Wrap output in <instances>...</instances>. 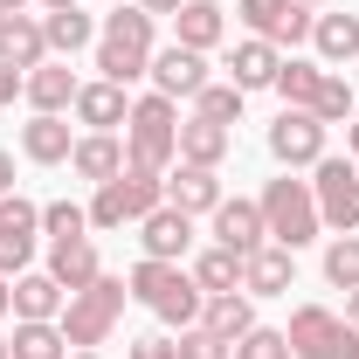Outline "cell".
<instances>
[{
  "label": "cell",
  "instance_id": "obj_1",
  "mask_svg": "<svg viewBox=\"0 0 359 359\" xmlns=\"http://www.w3.org/2000/svg\"><path fill=\"white\" fill-rule=\"evenodd\" d=\"M125 290H132L159 325H180V332H187V325H201V304H208V290H201L180 263H152V256L125 276Z\"/></svg>",
  "mask_w": 359,
  "mask_h": 359
},
{
  "label": "cell",
  "instance_id": "obj_2",
  "mask_svg": "<svg viewBox=\"0 0 359 359\" xmlns=\"http://www.w3.org/2000/svg\"><path fill=\"white\" fill-rule=\"evenodd\" d=\"M152 69V14L145 7H118L97 28V76L104 83H138Z\"/></svg>",
  "mask_w": 359,
  "mask_h": 359
},
{
  "label": "cell",
  "instance_id": "obj_3",
  "mask_svg": "<svg viewBox=\"0 0 359 359\" xmlns=\"http://www.w3.org/2000/svg\"><path fill=\"white\" fill-rule=\"evenodd\" d=\"M180 159V111L173 97H138L132 118H125V166H138V173H166Z\"/></svg>",
  "mask_w": 359,
  "mask_h": 359
},
{
  "label": "cell",
  "instance_id": "obj_4",
  "mask_svg": "<svg viewBox=\"0 0 359 359\" xmlns=\"http://www.w3.org/2000/svg\"><path fill=\"white\" fill-rule=\"evenodd\" d=\"M256 208H263V228H269V242H283V249H290V256H297V249H311L318 242V194H311V180H269L263 194H256Z\"/></svg>",
  "mask_w": 359,
  "mask_h": 359
},
{
  "label": "cell",
  "instance_id": "obj_5",
  "mask_svg": "<svg viewBox=\"0 0 359 359\" xmlns=\"http://www.w3.org/2000/svg\"><path fill=\"white\" fill-rule=\"evenodd\" d=\"M125 297H132V290H125V276H97L90 290H76V297L62 304V318H55V325H62V339H69L76 353H97V346L118 332Z\"/></svg>",
  "mask_w": 359,
  "mask_h": 359
},
{
  "label": "cell",
  "instance_id": "obj_6",
  "mask_svg": "<svg viewBox=\"0 0 359 359\" xmlns=\"http://www.w3.org/2000/svg\"><path fill=\"white\" fill-rule=\"evenodd\" d=\"M283 339H290V359H359V325H346L325 304H297Z\"/></svg>",
  "mask_w": 359,
  "mask_h": 359
},
{
  "label": "cell",
  "instance_id": "obj_7",
  "mask_svg": "<svg viewBox=\"0 0 359 359\" xmlns=\"http://www.w3.org/2000/svg\"><path fill=\"white\" fill-rule=\"evenodd\" d=\"M159 201H166V180H159V173H138V166H125L118 180H104V187H97V201H90V228L145 222Z\"/></svg>",
  "mask_w": 359,
  "mask_h": 359
},
{
  "label": "cell",
  "instance_id": "obj_8",
  "mask_svg": "<svg viewBox=\"0 0 359 359\" xmlns=\"http://www.w3.org/2000/svg\"><path fill=\"white\" fill-rule=\"evenodd\" d=\"M311 194H318V222H325V228L359 235V166H353V159H332V152H325Z\"/></svg>",
  "mask_w": 359,
  "mask_h": 359
},
{
  "label": "cell",
  "instance_id": "obj_9",
  "mask_svg": "<svg viewBox=\"0 0 359 359\" xmlns=\"http://www.w3.org/2000/svg\"><path fill=\"white\" fill-rule=\"evenodd\" d=\"M325 132H332V125H318L311 111H283V118L269 125V159H276L283 173L318 166V159H325Z\"/></svg>",
  "mask_w": 359,
  "mask_h": 359
},
{
  "label": "cell",
  "instance_id": "obj_10",
  "mask_svg": "<svg viewBox=\"0 0 359 359\" xmlns=\"http://www.w3.org/2000/svg\"><path fill=\"white\" fill-rule=\"evenodd\" d=\"M145 76H152V90H159V97H201V90L215 83V76H208V55H201V48H152V69H145Z\"/></svg>",
  "mask_w": 359,
  "mask_h": 359
},
{
  "label": "cell",
  "instance_id": "obj_11",
  "mask_svg": "<svg viewBox=\"0 0 359 359\" xmlns=\"http://www.w3.org/2000/svg\"><path fill=\"white\" fill-rule=\"evenodd\" d=\"M138 242H145V256L152 263H180L187 256V242H194V215H180V208H152L145 222H138Z\"/></svg>",
  "mask_w": 359,
  "mask_h": 359
},
{
  "label": "cell",
  "instance_id": "obj_12",
  "mask_svg": "<svg viewBox=\"0 0 359 359\" xmlns=\"http://www.w3.org/2000/svg\"><path fill=\"white\" fill-rule=\"evenodd\" d=\"M290 276H297V256L283 242H263L256 256H242V290L249 297H290Z\"/></svg>",
  "mask_w": 359,
  "mask_h": 359
},
{
  "label": "cell",
  "instance_id": "obj_13",
  "mask_svg": "<svg viewBox=\"0 0 359 359\" xmlns=\"http://www.w3.org/2000/svg\"><path fill=\"white\" fill-rule=\"evenodd\" d=\"M215 242L235 249V256H256V249L269 242L263 208H256V201H228V194H222V208H215Z\"/></svg>",
  "mask_w": 359,
  "mask_h": 359
},
{
  "label": "cell",
  "instance_id": "obj_14",
  "mask_svg": "<svg viewBox=\"0 0 359 359\" xmlns=\"http://www.w3.org/2000/svg\"><path fill=\"white\" fill-rule=\"evenodd\" d=\"M0 62L7 69H42L48 62V35H42V21L35 14H0Z\"/></svg>",
  "mask_w": 359,
  "mask_h": 359
},
{
  "label": "cell",
  "instance_id": "obj_15",
  "mask_svg": "<svg viewBox=\"0 0 359 359\" xmlns=\"http://www.w3.org/2000/svg\"><path fill=\"white\" fill-rule=\"evenodd\" d=\"M62 304H69V290L48 269H21L14 276V318L21 325H48V318H62Z\"/></svg>",
  "mask_w": 359,
  "mask_h": 359
},
{
  "label": "cell",
  "instance_id": "obj_16",
  "mask_svg": "<svg viewBox=\"0 0 359 359\" xmlns=\"http://www.w3.org/2000/svg\"><path fill=\"white\" fill-rule=\"evenodd\" d=\"M276 62H283V48L263 42V35H249V42L228 48V83L242 90V97H249V90H269L276 83Z\"/></svg>",
  "mask_w": 359,
  "mask_h": 359
},
{
  "label": "cell",
  "instance_id": "obj_17",
  "mask_svg": "<svg viewBox=\"0 0 359 359\" xmlns=\"http://www.w3.org/2000/svg\"><path fill=\"white\" fill-rule=\"evenodd\" d=\"M69 173L90 180V187L118 180V173H125V138H118V132H83V138H76V152H69Z\"/></svg>",
  "mask_w": 359,
  "mask_h": 359
},
{
  "label": "cell",
  "instance_id": "obj_18",
  "mask_svg": "<svg viewBox=\"0 0 359 359\" xmlns=\"http://www.w3.org/2000/svg\"><path fill=\"white\" fill-rule=\"evenodd\" d=\"M69 111H76V125H90V132H118V125L132 118V97H125V83H104V76H97V83L76 90Z\"/></svg>",
  "mask_w": 359,
  "mask_h": 359
},
{
  "label": "cell",
  "instance_id": "obj_19",
  "mask_svg": "<svg viewBox=\"0 0 359 359\" xmlns=\"http://www.w3.org/2000/svg\"><path fill=\"white\" fill-rule=\"evenodd\" d=\"M76 90H83V83H76V69L48 55L42 69H28V83H21V97H28L35 111H48V118H62V111L76 104Z\"/></svg>",
  "mask_w": 359,
  "mask_h": 359
},
{
  "label": "cell",
  "instance_id": "obj_20",
  "mask_svg": "<svg viewBox=\"0 0 359 359\" xmlns=\"http://www.w3.org/2000/svg\"><path fill=\"white\" fill-rule=\"evenodd\" d=\"M21 152H28L35 166H69V152H76V132H69L62 118H48V111H35V118L21 125Z\"/></svg>",
  "mask_w": 359,
  "mask_h": 359
},
{
  "label": "cell",
  "instance_id": "obj_21",
  "mask_svg": "<svg viewBox=\"0 0 359 359\" xmlns=\"http://www.w3.org/2000/svg\"><path fill=\"white\" fill-rule=\"evenodd\" d=\"M166 208H180V215H215V208H222L215 166H180V173L166 180Z\"/></svg>",
  "mask_w": 359,
  "mask_h": 359
},
{
  "label": "cell",
  "instance_id": "obj_22",
  "mask_svg": "<svg viewBox=\"0 0 359 359\" xmlns=\"http://www.w3.org/2000/svg\"><path fill=\"white\" fill-rule=\"evenodd\" d=\"M235 132L215 125V118H180V166H222Z\"/></svg>",
  "mask_w": 359,
  "mask_h": 359
},
{
  "label": "cell",
  "instance_id": "obj_23",
  "mask_svg": "<svg viewBox=\"0 0 359 359\" xmlns=\"http://www.w3.org/2000/svg\"><path fill=\"white\" fill-rule=\"evenodd\" d=\"M222 35H228V14L215 0H187L173 14V42L180 48H201V55H208V48H222Z\"/></svg>",
  "mask_w": 359,
  "mask_h": 359
},
{
  "label": "cell",
  "instance_id": "obj_24",
  "mask_svg": "<svg viewBox=\"0 0 359 359\" xmlns=\"http://www.w3.org/2000/svg\"><path fill=\"white\" fill-rule=\"evenodd\" d=\"M48 276H55L69 297H76V290H90V283L104 276V263H97V242H90V235H83V242H55V249H48Z\"/></svg>",
  "mask_w": 359,
  "mask_h": 359
},
{
  "label": "cell",
  "instance_id": "obj_25",
  "mask_svg": "<svg viewBox=\"0 0 359 359\" xmlns=\"http://www.w3.org/2000/svg\"><path fill=\"white\" fill-rule=\"evenodd\" d=\"M201 325H208L215 339L235 346L242 332H256V297H249V290H222V297H208V304H201Z\"/></svg>",
  "mask_w": 359,
  "mask_h": 359
},
{
  "label": "cell",
  "instance_id": "obj_26",
  "mask_svg": "<svg viewBox=\"0 0 359 359\" xmlns=\"http://www.w3.org/2000/svg\"><path fill=\"white\" fill-rule=\"evenodd\" d=\"M318 76H325V62H311V55H283L276 62V97H283V111H311V97H318Z\"/></svg>",
  "mask_w": 359,
  "mask_h": 359
},
{
  "label": "cell",
  "instance_id": "obj_27",
  "mask_svg": "<svg viewBox=\"0 0 359 359\" xmlns=\"http://www.w3.org/2000/svg\"><path fill=\"white\" fill-rule=\"evenodd\" d=\"M42 35H48V55H76L97 42V21L83 7H55V14H42Z\"/></svg>",
  "mask_w": 359,
  "mask_h": 359
},
{
  "label": "cell",
  "instance_id": "obj_28",
  "mask_svg": "<svg viewBox=\"0 0 359 359\" xmlns=\"http://www.w3.org/2000/svg\"><path fill=\"white\" fill-rule=\"evenodd\" d=\"M311 48H318V62H353L359 55V14H318Z\"/></svg>",
  "mask_w": 359,
  "mask_h": 359
},
{
  "label": "cell",
  "instance_id": "obj_29",
  "mask_svg": "<svg viewBox=\"0 0 359 359\" xmlns=\"http://www.w3.org/2000/svg\"><path fill=\"white\" fill-rule=\"evenodd\" d=\"M194 283L208 290V297H222V290H242V256L235 249H201V263H194Z\"/></svg>",
  "mask_w": 359,
  "mask_h": 359
},
{
  "label": "cell",
  "instance_id": "obj_30",
  "mask_svg": "<svg viewBox=\"0 0 359 359\" xmlns=\"http://www.w3.org/2000/svg\"><path fill=\"white\" fill-rule=\"evenodd\" d=\"M7 346H14V359H69V339H62L55 318H48V325H21V318H14V339H7Z\"/></svg>",
  "mask_w": 359,
  "mask_h": 359
},
{
  "label": "cell",
  "instance_id": "obj_31",
  "mask_svg": "<svg viewBox=\"0 0 359 359\" xmlns=\"http://www.w3.org/2000/svg\"><path fill=\"white\" fill-rule=\"evenodd\" d=\"M353 111H359V104H353V90H346V76L325 69V76H318V97H311V118H318V125H346Z\"/></svg>",
  "mask_w": 359,
  "mask_h": 359
},
{
  "label": "cell",
  "instance_id": "obj_32",
  "mask_svg": "<svg viewBox=\"0 0 359 359\" xmlns=\"http://www.w3.org/2000/svg\"><path fill=\"white\" fill-rule=\"evenodd\" d=\"M290 7H297V0H235V14H242V28H249V35H276V28H283V21H290Z\"/></svg>",
  "mask_w": 359,
  "mask_h": 359
},
{
  "label": "cell",
  "instance_id": "obj_33",
  "mask_svg": "<svg viewBox=\"0 0 359 359\" xmlns=\"http://www.w3.org/2000/svg\"><path fill=\"white\" fill-rule=\"evenodd\" d=\"M194 118H215V125H242V90L235 83H208L194 97Z\"/></svg>",
  "mask_w": 359,
  "mask_h": 359
},
{
  "label": "cell",
  "instance_id": "obj_34",
  "mask_svg": "<svg viewBox=\"0 0 359 359\" xmlns=\"http://www.w3.org/2000/svg\"><path fill=\"white\" fill-rule=\"evenodd\" d=\"M325 283H339V290H359V235H339V242L325 249Z\"/></svg>",
  "mask_w": 359,
  "mask_h": 359
},
{
  "label": "cell",
  "instance_id": "obj_35",
  "mask_svg": "<svg viewBox=\"0 0 359 359\" xmlns=\"http://www.w3.org/2000/svg\"><path fill=\"white\" fill-rule=\"evenodd\" d=\"M42 228L55 235V242H83V235H90V208H76V201H48Z\"/></svg>",
  "mask_w": 359,
  "mask_h": 359
},
{
  "label": "cell",
  "instance_id": "obj_36",
  "mask_svg": "<svg viewBox=\"0 0 359 359\" xmlns=\"http://www.w3.org/2000/svg\"><path fill=\"white\" fill-rule=\"evenodd\" d=\"M173 353H180V359H235V346H228V339H215L208 325H187V332L173 339Z\"/></svg>",
  "mask_w": 359,
  "mask_h": 359
},
{
  "label": "cell",
  "instance_id": "obj_37",
  "mask_svg": "<svg viewBox=\"0 0 359 359\" xmlns=\"http://www.w3.org/2000/svg\"><path fill=\"white\" fill-rule=\"evenodd\" d=\"M235 359H290V339H283V332H269V325H256V332H242V339H235Z\"/></svg>",
  "mask_w": 359,
  "mask_h": 359
},
{
  "label": "cell",
  "instance_id": "obj_38",
  "mask_svg": "<svg viewBox=\"0 0 359 359\" xmlns=\"http://www.w3.org/2000/svg\"><path fill=\"white\" fill-rule=\"evenodd\" d=\"M35 256V228H0V276H21Z\"/></svg>",
  "mask_w": 359,
  "mask_h": 359
},
{
  "label": "cell",
  "instance_id": "obj_39",
  "mask_svg": "<svg viewBox=\"0 0 359 359\" xmlns=\"http://www.w3.org/2000/svg\"><path fill=\"white\" fill-rule=\"evenodd\" d=\"M132 359H180V353H173V339H138Z\"/></svg>",
  "mask_w": 359,
  "mask_h": 359
},
{
  "label": "cell",
  "instance_id": "obj_40",
  "mask_svg": "<svg viewBox=\"0 0 359 359\" xmlns=\"http://www.w3.org/2000/svg\"><path fill=\"white\" fill-rule=\"evenodd\" d=\"M21 83H28V76H21V69H7V62H0V111H7V104H14V97H21Z\"/></svg>",
  "mask_w": 359,
  "mask_h": 359
},
{
  "label": "cell",
  "instance_id": "obj_41",
  "mask_svg": "<svg viewBox=\"0 0 359 359\" xmlns=\"http://www.w3.org/2000/svg\"><path fill=\"white\" fill-rule=\"evenodd\" d=\"M138 7H145V14H152V21H159V14H180V7H187V0H138Z\"/></svg>",
  "mask_w": 359,
  "mask_h": 359
},
{
  "label": "cell",
  "instance_id": "obj_42",
  "mask_svg": "<svg viewBox=\"0 0 359 359\" xmlns=\"http://www.w3.org/2000/svg\"><path fill=\"white\" fill-rule=\"evenodd\" d=\"M0 194H14V152H0Z\"/></svg>",
  "mask_w": 359,
  "mask_h": 359
},
{
  "label": "cell",
  "instance_id": "obj_43",
  "mask_svg": "<svg viewBox=\"0 0 359 359\" xmlns=\"http://www.w3.org/2000/svg\"><path fill=\"white\" fill-rule=\"evenodd\" d=\"M14 311V276H0V318Z\"/></svg>",
  "mask_w": 359,
  "mask_h": 359
},
{
  "label": "cell",
  "instance_id": "obj_44",
  "mask_svg": "<svg viewBox=\"0 0 359 359\" xmlns=\"http://www.w3.org/2000/svg\"><path fill=\"white\" fill-rule=\"evenodd\" d=\"M346 325H359V290H346Z\"/></svg>",
  "mask_w": 359,
  "mask_h": 359
},
{
  "label": "cell",
  "instance_id": "obj_45",
  "mask_svg": "<svg viewBox=\"0 0 359 359\" xmlns=\"http://www.w3.org/2000/svg\"><path fill=\"white\" fill-rule=\"evenodd\" d=\"M346 145H353V152H359V111H353V125H346Z\"/></svg>",
  "mask_w": 359,
  "mask_h": 359
},
{
  "label": "cell",
  "instance_id": "obj_46",
  "mask_svg": "<svg viewBox=\"0 0 359 359\" xmlns=\"http://www.w3.org/2000/svg\"><path fill=\"white\" fill-rule=\"evenodd\" d=\"M35 7H42V14H55V7H76V0H35Z\"/></svg>",
  "mask_w": 359,
  "mask_h": 359
},
{
  "label": "cell",
  "instance_id": "obj_47",
  "mask_svg": "<svg viewBox=\"0 0 359 359\" xmlns=\"http://www.w3.org/2000/svg\"><path fill=\"white\" fill-rule=\"evenodd\" d=\"M21 7H28V0H0V14H21Z\"/></svg>",
  "mask_w": 359,
  "mask_h": 359
},
{
  "label": "cell",
  "instance_id": "obj_48",
  "mask_svg": "<svg viewBox=\"0 0 359 359\" xmlns=\"http://www.w3.org/2000/svg\"><path fill=\"white\" fill-rule=\"evenodd\" d=\"M0 359H14V346H7V339H0Z\"/></svg>",
  "mask_w": 359,
  "mask_h": 359
},
{
  "label": "cell",
  "instance_id": "obj_49",
  "mask_svg": "<svg viewBox=\"0 0 359 359\" xmlns=\"http://www.w3.org/2000/svg\"><path fill=\"white\" fill-rule=\"evenodd\" d=\"M297 7H311V14H318V7H325V0H297Z\"/></svg>",
  "mask_w": 359,
  "mask_h": 359
},
{
  "label": "cell",
  "instance_id": "obj_50",
  "mask_svg": "<svg viewBox=\"0 0 359 359\" xmlns=\"http://www.w3.org/2000/svg\"><path fill=\"white\" fill-rule=\"evenodd\" d=\"M69 359H97V353H69Z\"/></svg>",
  "mask_w": 359,
  "mask_h": 359
}]
</instances>
